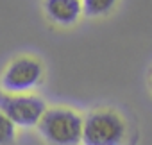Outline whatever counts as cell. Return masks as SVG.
I'll list each match as a JSON object with an SVG mask.
<instances>
[{"label": "cell", "mask_w": 152, "mask_h": 145, "mask_svg": "<svg viewBox=\"0 0 152 145\" xmlns=\"http://www.w3.org/2000/svg\"><path fill=\"white\" fill-rule=\"evenodd\" d=\"M16 136L15 124L0 111V145H11Z\"/></svg>", "instance_id": "52a82bcc"}, {"label": "cell", "mask_w": 152, "mask_h": 145, "mask_svg": "<svg viewBox=\"0 0 152 145\" xmlns=\"http://www.w3.org/2000/svg\"><path fill=\"white\" fill-rule=\"evenodd\" d=\"M43 79V64L32 56L13 59L2 74V90L6 93H29Z\"/></svg>", "instance_id": "277c9868"}, {"label": "cell", "mask_w": 152, "mask_h": 145, "mask_svg": "<svg viewBox=\"0 0 152 145\" xmlns=\"http://www.w3.org/2000/svg\"><path fill=\"white\" fill-rule=\"evenodd\" d=\"M81 2H83V13L90 18H97L111 13L118 0H81Z\"/></svg>", "instance_id": "8992f818"}, {"label": "cell", "mask_w": 152, "mask_h": 145, "mask_svg": "<svg viewBox=\"0 0 152 145\" xmlns=\"http://www.w3.org/2000/svg\"><path fill=\"white\" fill-rule=\"evenodd\" d=\"M43 9L50 22L68 27L81 18L83 2L81 0H45Z\"/></svg>", "instance_id": "5b68a950"}, {"label": "cell", "mask_w": 152, "mask_h": 145, "mask_svg": "<svg viewBox=\"0 0 152 145\" xmlns=\"http://www.w3.org/2000/svg\"><path fill=\"white\" fill-rule=\"evenodd\" d=\"M43 99L32 93H0V111L15 127H34L47 111Z\"/></svg>", "instance_id": "3957f363"}, {"label": "cell", "mask_w": 152, "mask_h": 145, "mask_svg": "<svg viewBox=\"0 0 152 145\" xmlns=\"http://www.w3.org/2000/svg\"><path fill=\"white\" fill-rule=\"evenodd\" d=\"M125 122L115 109H95L84 118V145H120L125 138Z\"/></svg>", "instance_id": "7a4b0ae2"}, {"label": "cell", "mask_w": 152, "mask_h": 145, "mask_svg": "<svg viewBox=\"0 0 152 145\" xmlns=\"http://www.w3.org/2000/svg\"><path fill=\"white\" fill-rule=\"evenodd\" d=\"M84 118L70 108H50L38 122L39 134L54 145H79Z\"/></svg>", "instance_id": "6da1fadb"}]
</instances>
